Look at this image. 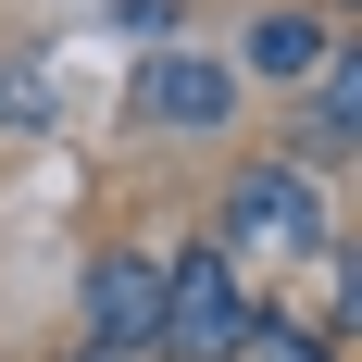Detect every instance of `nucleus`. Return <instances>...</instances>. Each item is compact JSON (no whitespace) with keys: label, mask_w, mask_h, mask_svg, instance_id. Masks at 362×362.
Listing matches in <instances>:
<instances>
[{"label":"nucleus","mask_w":362,"mask_h":362,"mask_svg":"<svg viewBox=\"0 0 362 362\" xmlns=\"http://www.w3.org/2000/svg\"><path fill=\"white\" fill-rule=\"evenodd\" d=\"M238 325H250V288H238V250H175L163 262V337L150 350H175V362H238Z\"/></svg>","instance_id":"nucleus-1"},{"label":"nucleus","mask_w":362,"mask_h":362,"mask_svg":"<svg viewBox=\"0 0 362 362\" xmlns=\"http://www.w3.org/2000/svg\"><path fill=\"white\" fill-rule=\"evenodd\" d=\"M213 250H275V262L325 250L313 175H300V163H238V175H225V238H213Z\"/></svg>","instance_id":"nucleus-2"},{"label":"nucleus","mask_w":362,"mask_h":362,"mask_svg":"<svg viewBox=\"0 0 362 362\" xmlns=\"http://www.w3.org/2000/svg\"><path fill=\"white\" fill-rule=\"evenodd\" d=\"M150 337H163V262H150V250H100V262H88V350L138 362Z\"/></svg>","instance_id":"nucleus-3"},{"label":"nucleus","mask_w":362,"mask_h":362,"mask_svg":"<svg viewBox=\"0 0 362 362\" xmlns=\"http://www.w3.org/2000/svg\"><path fill=\"white\" fill-rule=\"evenodd\" d=\"M225 100H238V75H225V63H200V50H150V63H138V112H150V125L213 138V125H225Z\"/></svg>","instance_id":"nucleus-4"},{"label":"nucleus","mask_w":362,"mask_h":362,"mask_svg":"<svg viewBox=\"0 0 362 362\" xmlns=\"http://www.w3.org/2000/svg\"><path fill=\"white\" fill-rule=\"evenodd\" d=\"M313 88H325V100H313V125H300V175H313V163H350V138H362V50L350 37H325Z\"/></svg>","instance_id":"nucleus-5"},{"label":"nucleus","mask_w":362,"mask_h":362,"mask_svg":"<svg viewBox=\"0 0 362 362\" xmlns=\"http://www.w3.org/2000/svg\"><path fill=\"white\" fill-rule=\"evenodd\" d=\"M313 63H325V25H313V13H262L250 25V75L262 88H300Z\"/></svg>","instance_id":"nucleus-6"},{"label":"nucleus","mask_w":362,"mask_h":362,"mask_svg":"<svg viewBox=\"0 0 362 362\" xmlns=\"http://www.w3.org/2000/svg\"><path fill=\"white\" fill-rule=\"evenodd\" d=\"M238 362H337V350L313 325H288V313H250V325H238Z\"/></svg>","instance_id":"nucleus-7"},{"label":"nucleus","mask_w":362,"mask_h":362,"mask_svg":"<svg viewBox=\"0 0 362 362\" xmlns=\"http://www.w3.org/2000/svg\"><path fill=\"white\" fill-rule=\"evenodd\" d=\"M50 125V75L37 63H0V138H37Z\"/></svg>","instance_id":"nucleus-8"},{"label":"nucleus","mask_w":362,"mask_h":362,"mask_svg":"<svg viewBox=\"0 0 362 362\" xmlns=\"http://www.w3.org/2000/svg\"><path fill=\"white\" fill-rule=\"evenodd\" d=\"M88 362H112V350H88Z\"/></svg>","instance_id":"nucleus-9"}]
</instances>
